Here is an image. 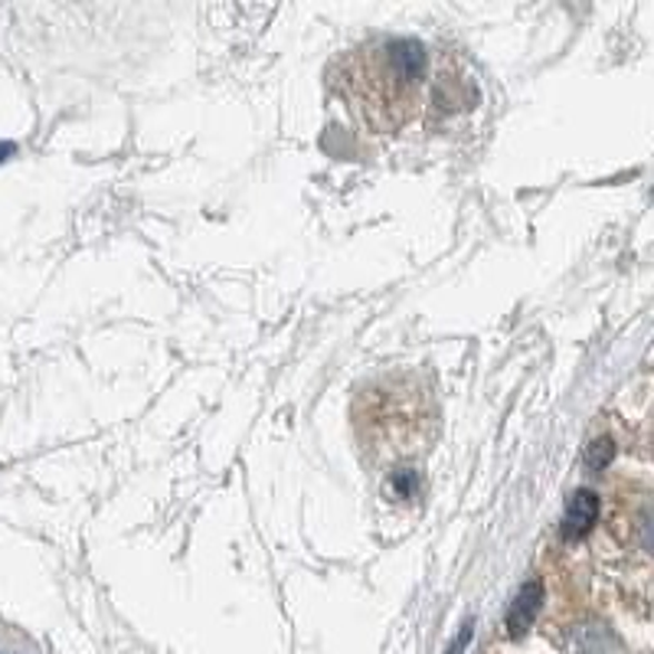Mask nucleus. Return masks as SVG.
I'll use <instances>...</instances> for the list:
<instances>
[{
    "instance_id": "423d86ee",
    "label": "nucleus",
    "mask_w": 654,
    "mask_h": 654,
    "mask_svg": "<svg viewBox=\"0 0 654 654\" xmlns=\"http://www.w3.org/2000/svg\"><path fill=\"white\" fill-rule=\"evenodd\" d=\"M472 635H475V622L468 618V622L462 625V632L455 635V642L448 645V652H445V654H465V648H468V642H472Z\"/></svg>"
},
{
    "instance_id": "7ed1b4c3",
    "label": "nucleus",
    "mask_w": 654,
    "mask_h": 654,
    "mask_svg": "<svg viewBox=\"0 0 654 654\" xmlns=\"http://www.w3.org/2000/svg\"><path fill=\"white\" fill-rule=\"evenodd\" d=\"M541 605H544V586H541V579L524 583L521 593L511 602V608H507V635H514V638L524 635L534 625Z\"/></svg>"
},
{
    "instance_id": "20e7f679",
    "label": "nucleus",
    "mask_w": 654,
    "mask_h": 654,
    "mask_svg": "<svg viewBox=\"0 0 654 654\" xmlns=\"http://www.w3.org/2000/svg\"><path fill=\"white\" fill-rule=\"evenodd\" d=\"M386 488L396 497H416L419 494V472L416 468H393Z\"/></svg>"
},
{
    "instance_id": "f03ea898",
    "label": "nucleus",
    "mask_w": 654,
    "mask_h": 654,
    "mask_svg": "<svg viewBox=\"0 0 654 654\" xmlns=\"http://www.w3.org/2000/svg\"><path fill=\"white\" fill-rule=\"evenodd\" d=\"M600 494L589 488H579L569 494L566 501V514H563V537L566 541H579L583 534L593 531V524L600 521Z\"/></svg>"
},
{
    "instance_id": "39448f33",
    "label": "nucleus",
    "mask_w": 654,
    "mask_h": 654,
    "mask_svg": "<svg viewBox=\"0 0 654 654\" xmlns=\"http://www.w3.org/2000/svg\"><path fill=\"white\" fill-rule=\"evenodd\" d=\"M612 458H615V445H612V438H596V442L586 448V465H589L593 472H602Z\"/></svg>"
},
{
    "instance_id": "0eeeda50",
    "label": "nucleus",
    "mask_w": 654,
    "mask_h": 654,
    "mask_svg": "<svg viewBox=\"0 0 654 654\" xmlns=\"http://www.w3.org/2000/svg\"><path fill=\"white\" fill-rule=\"evenodd\" d=\"M13 155V145L10 141H0V161H7Z\"/></svg>"
},
{
    "instance_id": "f257e3e1",
    "label": "nucleus",
    "mask_w": 654,
    "mask_h": 654,
    "mask_svg": "<svg viewBox=\"0 0 654 654\" xmlns=\"http://www.w3.org/2000/svg\"><path fill=\"white\" fill-rule=\"evenodd\" d=\"M330 86L374 131H399L419 115L426 47L419 40H377L337 59Z\"/></svg>"
}]
</instances>
